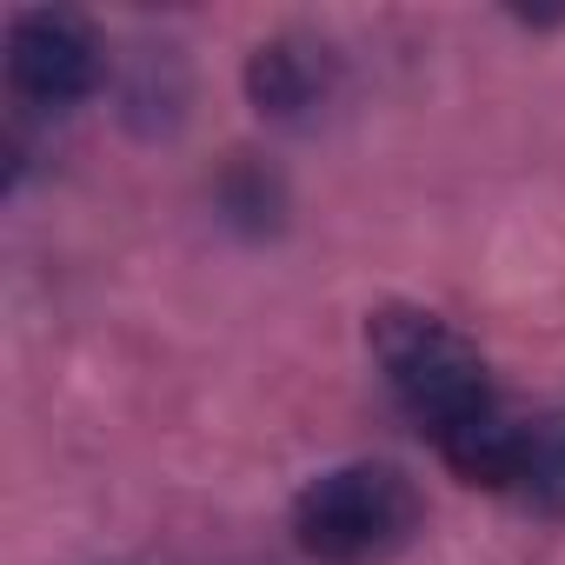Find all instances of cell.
Here are the masks:
<instances>
[{
	"label": "cell",
	"instance_id": "obj_1",
	"mask_svg": "<svg viewBox=\"0 0 565 565\" xmlns=\"http://www.w3.org/2000/svg\"><path fill=\"white\" fill-rule=\"evenodd\" d=\"M426 525L419 486L386 459H353L300 486L294 499V545L320 565H386Z\"/></svg>",
	"mask_w": 565,
	"mask_h": 565
},
{
	"label": "cell",
	"instance_id": "obj_2",
	"mask_svg": "<svg viewBox=\"0 0 565 565\" xmlns=\"http://www.w3.org/2000/svg\"><path fill=\"white\" fill-rule=\"evenodd\" d=\"M366 347H373L393 399L406 406V419H419L433 433V446L499 406L479 347L426 307H380L366 320Z\"/></svg>",
	"mask_w": 565,
	"mask_h": 565
},
{
	"label": "cell",
	"instance_id": "obj_3",
	"mask_svg": "<svg viewBox=\"0 0 565 565\" xmlns=\"http://www.w3.org/2000/svg\"><path fill=\"white\" fill-rule=\"evenodd\" d=\"M8 81L28 107H74L100 87V41L81 14L28 8L8 21Z\"/></svg>",
	"mask_w": 565,
	"mask_h": 565
},
{
	"label": "cell",
	"instance_id": "obj_4",
	"mask_svg": "<svg viewBox=\"0 0 565 565\" xmlns=\"http://www.w3.org/2000/svg\"><path fill=\"white\" fill-rule=\"evenodd\" d=\"M327 87H333L327 47L294 41V34L253 47V61H246V94H253V107H259L266 120H307V114L327 100Z\"/></svg>",
	"mask_w": 565,
	"mask_h": 565
},
{
	"label": "cell",
	"instance_id": "obj_5",
	"mask_svg": "<svg viewBox=\"0 0 565 565\" xmlns=\"http://www.w3.org/2000/svg\"><path fill=\"white\" fill-rule=\"evenodd\" d=\"M512 492L552 519H565V413L525 419L519 433V466H512Z\"/></svg>",
	"mask_w": 565,
	"mask_h": 565
}]
</instances>
